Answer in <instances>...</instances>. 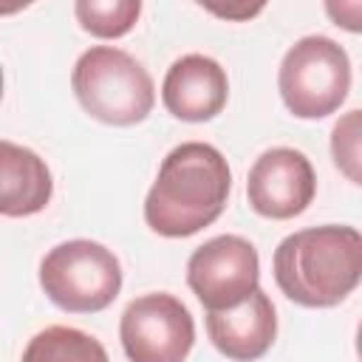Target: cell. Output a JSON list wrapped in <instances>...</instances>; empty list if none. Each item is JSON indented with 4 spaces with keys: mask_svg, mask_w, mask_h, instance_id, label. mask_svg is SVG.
Here are the masks:
<instances>
[{
    "mask_svg": "<svg viewBox=\"0 0 362 362\" xmlns=\"http://www.w3.org/2000/svg\"><path fill=\"white\" fill-rule=\"evenodd\" d=\"M71 88L88 116L113 127L144 122L156 105V85L147 68L113 45H93L79 54Z\"/></svg>",
    "mask_w": 362,
    "mask_h": 362,
    "instance_id": "obj_3",
    "label": "cell"
},
{
    "mask_svg": "<svg viewBox=\"0 0 362 362\" xmlns=\"http://www.w3.org/2000/svg\"><path fill=\"white\" fill-rule=\"evenodd\" d=\"M40 286L45 297L68 314L105 311L122 291L119 257L96 240H65L40 260Z\"/></svg>",
    "mask_w": 362,
    "mask_h": 362,
    "instance_id": "obj_4",
    "label": "cell"
},
{
    "mask_svg": "<svg viewBox=\"0 0 362 362\" xmlns=\"http://www.w3.org/2000/svg\"><path fill=\"white\" fill-rule=\"evenodd\" d=\"M257 283V249L240 235L209 238L187 260V286L206 311L238 308L260 288Z\"/></svg>",
    "mask_w": 362,
    "mask_h": 362,
    "instance_id": "obj_7",
    "label": "cell"
},
{
    "mask_svg": "<svg viewBox=\"0 0 362 362\" xmlns=\"http://www.w3.org/2000/svg\"><path fill=\"white\" fill-rule=\"evenodd\" d=\"M201 8L204 11H209V14H218V17H226V20H249V17H255V14H260L266 6L263 3H257V6H212V3H201Z\"/></svg>",
    "mask_w": 362,
    "mask_h": 362,
    "instance_id": "obj_16",
    "label": "cell"
},
{
    "mask_svg": "<svg viewBox=\"0 0 362 362\" xmlns=\"http://www.w3.org/2000/svg\"><path fill=\"white\" fill-rule=\"evenodd\" d=\"M356 356H359V362H362V322L356 325Z\"/></svg>",
    "mask_w": 362,
    "mask_h": 362,
    "instance_id": "obj_17",
    "label": "cell"
},
{
    "mask_svg": "<svg viewBox=\"0 0 362 362\" xmlns=\"http://www.w3.org/2000/svg\"><path fill=\"white\" fill-rule=\"evenodd\" d=\"M226 71L206 54H184L164 74L161 102L181 122H209L226 107Z\"/></svg>",
    "mask_w": 362,
    "mask_h": 362,
    "instance_id": "obj_9",
    "label": "cell"
},
{
    "mask_svg": "<svg viewBox=\"0 0 362 362\" xmlns=\"http://www.w3.org/2000/svg\"><path fill=\"white\" fill-rule=\"evenodd\" d=\"M274 283L303 308H334L362 283V232L322 223L291 232L274 249Z\"/></svg>",
    "mask_w": 362,
    "mask_h": 362,
    "instance_id": "obj_2",
    "label": "cell"
},
{
    "mask_svg": "<svg viewBox=\"0 0 362 362\" xmlns=\"http://www.w3.org/2000/svg\"><path fill=\"white\" fill-rule=\"evenodd\" d=\"M54 178L48 164L28 147L8 139L0 141V212L6 218H28L48 206Z\"/></svg>",
    "mask_w": 362,
    "mask_h": 362,
    "instance_id": "obj_11",
    "label": "cell"
},
{
    "mask_svg": "<svg viewBox=\"0 0 362 362\" xmlns=\"http://www.w3.org/2000/svg\"><path fill=\"white\" fill-rule=\"evenodd\" d=\"M334 167L356 187H362V107L342 113L331 127Z\"/></svg>",
    "mask_w": 362,
    "mask_h": 362,
    "instance_id": "obj_14",
    "label": "cell"
},
{
    "mask_svg": "<svg viewBox=\"0 0 362 362\" xmlns=\"http://www.w3.org/2000/svg\"><path fill=\"white\" fill-rule=\"evenodd\" d=\"M74 14L82 31L99 40H116V37H124L139 23L141 3L139 0H76Z\"/></svg>",
    "mask_w": 362,
    "mask_h": 362,
    "instance_id": "obj_13",
    "label": "cell"
},
{
    "mask_svg": "<svg viewBox=\"0 0 362 362\" xmlns=\"http://www.w3.org/2000/svg\"><path fill=\"white\" fill-rule=\"evenodd\" d=\"M322 8L334 25L351 34H362V0H325Z\"/></svg>",
    "mask_w": 362,
    "mask_h": 362,
    "instance_id": "obj_15",
    "label": "cell"
},
{
    "mask_svg": "<svg viewBox=\"0 0 362 362\" xmlns=\"http://www.w3.org/2000/svg\"><path fill=\"white\" fill-rule=\"evenodd\" d=\"M277 90L297 119H325L351 90V59L345 48L322 34L297 40L280 62Z\"/></svg>",
    "mask_w": 362,
    "mask_h": 362,
    "instance_id": "obj_5",
    "label": "cell"
},
{
    "mask_svg": "<svg viewBox=\"0 0 362 362\" xmlns=\"http://www.w3.org/2000/svg\"><path fill=\"white\" fill-rule=\"evenodd\" d=\"M20 362H110L105 345L71 325H48L37 331Z\"/></svg>",
    "mask_w": 362,
    "mask_h": 362,
    "instance_id": "obj_12",
    "label": "cell"
},
{
    "mask_svg": "<svg viewBox=\"0 0 362 362\" xmlns=\"http://www.w3.org/2000/svg\"><path fill=\"white\" fill-rule=\"evenodd\" d=\"M206 334L218 354L232 362L260 359L277 337V314L272 297L257 288L246 303L229 311H206Z\"/></svg>",
    "mask_w": 362,
    "mask_h": 362,
    "instance_id": "obj_10",
    "label": "cell"
},
{
    "mask_svg": "<svg viewBox=\"0 0 362 362\" xmlns=\"http://www.w3.org/2000/svg\"><path fill=\"white\" fill-rule=\"evenodd\" d=\"M232 173L223 153L206 141L173 147L144 198V221L161 238H189L226 209Z\"/></svg>",
    "mask_w": 362,
    "mask_h": 362,
    "instance_id": "obj_1",
    "label": "cell"
},
{
    "mask_svg": "<svg viewBox=\"0 0 362 362\" xmlns=\"http://www.w3.org/2000/svg\"><path fill=\"white\" fill-rule=\"evenodd\" d=\"M317 192L311 161L294 147H272L255 158L246 175L249 206L269 221L303 215Z\"/></svg>",
    "mask_w": 362,
    "mask_h": 362,
    "instance_id": "obj_8",
    "label": "cell"
},
{
    "mask_svg": "<svg viewBox=\"0 0 362 362\" xmlns=\"http://www.w3.org/2000/svg\"><path fill=\"white\" fill-rule=\"evenodd\" d=\"M119 339L130 362H184L195 342V320L175 294L150 291L122 311Z\"/></svg>",
    "mask_w": 362,
    "mask_h": 362,
    "instance_id": "obj_6",
    "label": "cell"
}]
</instances>
